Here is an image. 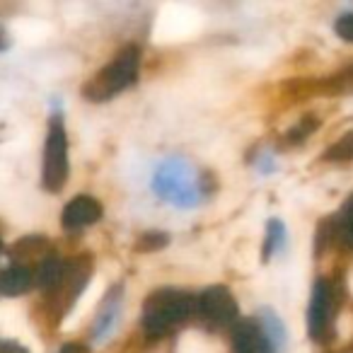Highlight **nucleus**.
<instances>
[{"label": "nucleus", "instance_id": "nucleus-1", "mask_svg": "<svg viewBox=\"0 0 353 353\" xmlns=\"http://www.w3.org/2000/svg\"><path fill=\"white\" fill-rule=\"evenodd\" d=\"M152 192L176 208H194L201 203L196 174L182 157H167L152 174Z\"/></svg>", "mask_w": 353, "mask_h": 353}, {"label": "nucleus", "instance_id": "nucleus-2", "mask_svg": "<svg viewBox=\"0 0 353 353\" xmlns=\"http://www.w3.org/2000/svg\"><path fill=\"white\" fill-rule=\"evenodd\" d=\"M201 30V15L184 6H165L155 22V41H184Z\"/></svg>", "mask_w": 353, "mask_h": 353}, {"label": "nucleus", "instance_id": "nucleus-3", "mask_svg": "<svg viewBox=\"0 0 353 353\" xmlns=\"http://www.w3.org/2000/svg\"><path fill=\"white\" fill-rule=\"evenodd\" d=\"M102 290H104V281L102 279H94L92 283L85 288V293L78 298V303H75V307H73V312H70V317L65 319V332H70V327L73 324H80L85 317H88L90 312H92V307H94V303L99 300V295H102Z\"/></svg>", "mask_w": 353, "mask_h": 353}, {"label": "nucleus", "instance_id": "nucleus-4", "mask_svg": "<svg viewBox=\"0 0 353 353\" xmlns=\"http://www.w3.org/2000/svg\"><path fill=\"white\" fill-rule=\"evenodd\" d=\"M119 317H121V307H119V303H112L107 307V312H104V317L99 319L97 329H94V339H97V341H107V339L117 332Z\"/></svg>", "mask_w": 353, "mask_h": 353}, {"label": "nucleus", "instance_id": "nucleus-5", "mask_svg": "<svg viewBox=\"0 0 353 353\" xmlns=\"http://www.w3.org/2000/svg\"><path fill=\"white\" fill-rule=\"evenodd\" d=\"M179 353H211V348H208L206 339L199 334H184L179 341Z\"/></svg>", "mask_w": 353, "mask_h": 353}, {"label": "nucleus", "instance_id": "nucleus-6", "mask_svg": "<svg viewBox=\"0 0 353 353\" xmlns=\"http://www.w3.org/2000/svg\"><path fill=\"white\" fill-rule=\"evenodd\" d=\"M336 332H339V339H341V341H346V339L353 336V314L351 312H343L341 317H339Z\"/></svg>", "mask_w": 353, "mask_h": 353}, {"label": "nucleus", "instance_id": "nucleus-7", "mask_svg": "<svg viewBox=\"0 0 353 353\" xmlns=\"http://www.w3.org/2000/svg\"><path fill=\"white\" fill-rule=\"evenodd\" d=\"M293 353H312V351H310V346H303V348H298V351H293Z\"/></svg>", "mask_w": 353, "mask_h": 353}, {"label": "nucleus", "instance_id": "nucleus-8", "mask_svg": "<svg viewBox=\"0 0 353 353\" xmlns=\"http://www.w3.org/2000/svg\"><path fill=\"white\" fill-rule=\"evenodd\" d=\"M348 288H351V293H353V269H351V276H348Z\"/></svg>", "mask_w": 353, "mask_h": 353}]
</instances>
